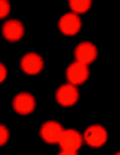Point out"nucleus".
Instances as JSON below:
<instances>
[{
	"label": "nucleus",
	"mask_w": 120,
	"mask_h": 155,
	"mask_svg": "<svg viewBox=\"0 0 120 155\" xmlns=\"http://www.w3.org/2000/svg\"><path fill=\"white\" fill-rule=\"evenodd\" d=\"M55 100H57L60 106H65V108L73 106L79 100V90L73 84H63L55 92Z\"/></svg>",
	"instance_id": "nucleus-1"
},
{
	"label": "nucleus",
	"mask_w": 120,
	"mask_h": 155,
	"mask_svg": "<svg viewBox=\"0 0 120 155\" xmlns=\"http://www.w3.org/2000/svg\"><path fill=\"white\" fill-rule=\"evenodd\" d=\"M108 139V131L101 125H90L84 133V141L90 147H101Z\"/></svg>",
	"instance_id": "nucleus-2"
},
{
	"label": "nucleus",
	"mask_w": 120,
	"mask_h": 155,
	"mask_svg": "<svg viewBox=\"0 0 120 155\" xmlns=\"http://www.w3.org/2000/svg\"><path fill=\"white\" fill-rule=\"evenodd\" d=\"M62 133H63L62 125L59 122H54V120L44 122L41 125V130H40L41 138H43V141L47 144H59Z\"/></svg>",
	"instance_id": "nucleus-3"
},
{
	"label": "nucleus",
	"mask_w": 120,
	"mask_h": 155,
	"mask_svg": "<svg viewBox=\"0 0 120 155\" xmlns=\"http://www.w3.org/2000/svg\"><path fill=\"white\" fill-rule=\"evenodd\" d=\"M96 55H98V49L95 48V45L87 43V41L77 45V48L74 49L76 62L77 63H82V65H86V67L90 65V63L96 59Z\"/></svg>",
	"instance_id": "nucleus-4"
},
{
	"label": "nucleus",
	"mask_w": 120,
	"mask_h": 155,
	"mask_svg": "<svg viewBox=\"0 0 120 155\" xmlns=\"http://www.w3.org/2000/svg\"><path fill=\"white\" fill-rule=\"evenodd\" d=\"M35 106H37V101H35V97L27 94V92H22V94H18L13 100V108L18 114L21 116H27L33 112Z\"/></svg>",
	"instance_id": "nucleus-5"
},
{
	"label": "nucleus",
	"mask_w": 120,
	"mask_h": 155,
	"mask_svg": "<svg viewBox=\"0 0 120 155\" xmlns=\"http://www.w3.org/2000/svg\"><path fill=\"white\" fill-rule=\"evenodd\" d=\"M82 136L76 130H63L59 144L62 147V150L66 152H76L82 146Z\"/></svg>",
	"instance_id": "nucleus-6"
},
{
	"label": "nucleus",
	"mask_w": 120,
	"mask_h": 155,
	"mask_svg": "<svg viewBox=\"0 0 120 155\" xmlns=\"http://www.w3.org/2000/svg\"><path fill=\"white\" fill-rule=\"evenodd\" d=\"M66 79L70 84L73 86H79V84H84L89 79V68L82 63H71L66 70Z\"/></svg>",
	"instance_id": "nucleus-7"
},
{
	"label": "nucleus",
	"mask_w": 120,
	"mask_h": 155,
	"mask_svg": "<svg viewBox=\"0 0 120 155\" xmlns=\"http://www.w3.org/2000/svg\"><path fill=\"white\" fill-rule=\"evenodd\" d=\"M43 59L40 57L38 54L30 52L25 54L22 59H21V70L25 74H38L41 70H43Z\"/></svg>",
	"instance_id": "nucleus-8"
},
{
	"label": "nucleus",
	"mask_w": 120,
	"mask_h": 155,
	"mask_svg": "<svg viewBox=\"0 0 120 155\" xmlns=\"http://www.w3.org/2000/svg\"><path fill=\"white\" fill-rule=\"evenodd\" d=\"M59 29L63 35H76L81 29V19L74 13H66L59 21Z\"/></svg>",
	"instance_id": "nucleus-9"
},
{
	"label": "nucleus",
	"mask_w": 120,
	"mask_h": 155,
	"mask_svg": "<svg viewBox=\"0 0 120 155\" xmlns=\"http://www.w3.org/2000/svg\"><path fill=\"white\" fill-rule=\"evenodd\" d=\"M2 33H3L5 40H8V41H19V40H22L25 30H24L22 22H19V21H16V19H10V21H6V22L3 24Z\"/></svg>",
	"instance_id": "nucleus-10"
},
{
	"label": "nucleus",
	"mask_w": 120,
	"mask_h": 155,
	"mask_svg": "<svg viewBox=\"0 0 120 155\" xmlns=\"http://www.w3.org/2000/svg\"><path fill=\"white\" fill-rule=\"evenodd\" d=\"M92 6V2L90 0H71L70 2V8L73 10V13H86L90 10Z\"/></svg>",
	"instance_id": "nucleus-11"
},
{
	"label": "nucleus",
	"mask_w": 120,
	"mask_h": 155,
	"mask_svg": "<svg viewBox=\"0 0 120 155\" xmlns=\"http://www.w3.org/2000/svg\"><path fill=\"white\" fill-rule=\"evenodd\" d=\"M10 10H11L10 2H6V0H0V19H3V18L8 16Z\"/></svg>",
	"instance_id": "nucleus-12"
},
{
	"label": "nucleus",
	"mask_w": 120,
	"mask_h": 155,
	"mask_svg": "<svg viewBox=\"0 0 120 155\" xmlns=\"http://www.w3.org/2000/svg\"><path fill=\"white\" fill-rule=\"evenodd\" d=\"M8 139H10V131L8 128H6L5 125H0V146H3L8 143Z\"/></svg>",
	"instance_id": "nucleus-13"
},
{
	"label": "nucleus",
	"mask_w": 120,
	"mask_h": 155,
	"mask_svg": "<svg viewBox=\"0 0 120 155\" xmlns=\"http://www.w3.org/2000/svg\"><path fill=\"white\" fill-rule=\"evenodd\" d=\"M6 79V67L3 63H0V82H3Z\"/></svg>",
	"instance_id": "nucleus-14"
},
{
	"label": "nucleus",
	"mask_w": 120,
	"mask_h": 155,
	"mask_svg": "<svg viewBox=\"0 0 120 155\" xmlns=\"http://www.w3.org/2000/svg\"><path fill=\"white\" fill-rule=\"evenodd\" d=\"M59 155H77L76 152H66V150H63V152H60Z\"/></svg>",
	"instance_id": "nucleus-15"
},
{
	"label": "nucleus",
	"mask_w": 120,
	"mask_h": 155,
	"mask_svg": "<svg viewBox=\"0 0 120 155\" xmlns=\"http://www.w3.org/2000/svg\"><path fill=\"white\" fill-rule=\"evenodd\" d=\"M115 155H120V152H117V153H115Z\"/></svg>",
	"instance_id": "nucleus-16"
}]
</instances>
